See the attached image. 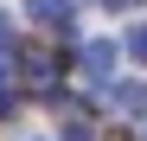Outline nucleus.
<instances>
[{"instance_id": "1", "label": "nucleus", "mask_w": 147, "mask_h": 141, "mask_svg": "<svg viewBox=\"0 0 147 141\" xmlns=\"http://www.w3.org/2000/svg\"><path fill=\"white\" fill-rule=\"evenodd\" d=\"M26 19H38V26H51L58 39H70V26H77V7H70V0H26Z\"/></svg>"}, {"instance_id": "2", "label": "nucleus", "mask_w": 147, "mask_h": 141, "mask_svg": "<svg viewBox=\"0 0 147 141\" xmlns=\"http://www.w3.org/2000/svg\"><path fill=\"white\" fill-rule=\"evenodd\" d=\"M83 70L102 83L109 70H115V45H109V39H90V45H83Z\"/></svg>"}, {"instance_id": "3", "label": "nucleus", "mask_w": 147, "mask_h": 141, "mask_svg": "<svg viewBox=\"0 0 147 141\" xmlns=\"http://www.w3.org/2000/svg\"><path fill=\"white\" fill-rule=\"evenodd\" d=\"M19 64L32 70V83H38V90H51V77H58V64L45 58V52H26V58H19Z\"/></svg>"}, {"instance_id": "4", "label": "nucleus", "mask_w": 147, "mask_h": 141, "mask_svg": "<svg viewBox=\"0 0 147 141\" xmlns=\"http://www.w3.org/2000/svg\"><path fill=\"white\" fill-rule=\"evenodd\" d=\"M115 103H121V109H147V83H121Z\"/></svg>"}, {"instance_id": "5", "label": "nucleus", "mask_w": 147, "mask_h": 141, "mask_svg": "<svg viewBox=\"0 0 147 141\" xmlns=\"http://www.w3.org/2000/svg\"><path fill=\"white\" fill-rule=\"evenodd\" d=\"M128 52H134V58L147 64V26H128Z\"/></svg>"}, {"instance_id": "6", "label": "nucleus", "mask_w": 147, "mask_h": 141, "mask_svg": "<svg viewBox=\"0 0 147 141\" xmlns=\"http://www.w3.org/2000/svg\"><path fill=\"white\" fill-rule=\"evenodd\" d=\"M109 7H141V0H109Z\"/></svg>"}, {"instance_id": "7", "label": "nucleus", "mask_w": 147, "mask_h": 141, "mask_svg": "<svg viewBox=\"0 0 147 141\" xmlns=\"http://www.w3.org/2000/svg\"><path fill=\"white\" fill-rule=\"evenodd\" d=\"M0 39H7V19H0Z\"/></svg>"}]
</instances>
